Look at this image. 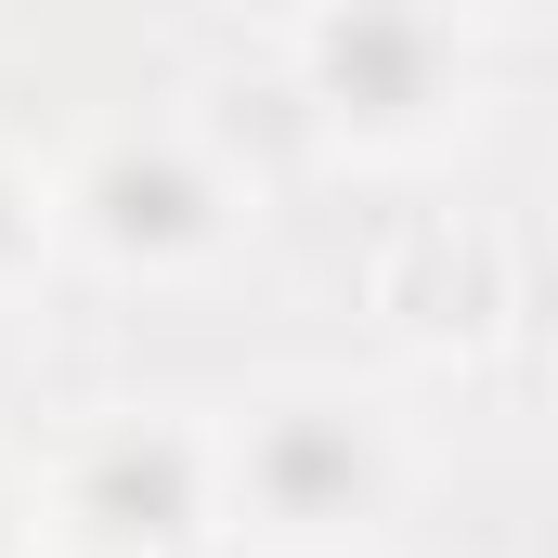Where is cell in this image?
Listing matches in <instances>:
<instances>
[{"instance_id":"obj_4","label":"cell","mask_w":558,"mask_h":558,"mask_svg":"<svg viewBox=\"0 0 558 558\" xmlns=\"http://www.w3.org/2000/svg\"><path fill=\"white\" fill-rule=\"evenodd\" d=\"M13 208H26V195H13V182H0V260H13V247H26V221H13Z\"/></svg>"},{"instance_id":"obj_3","label":"cell","mask_w":558,"mask_h":558,"mask_svg":"<svg viewBox=\"0 0 558 558\" xmlns=\"http://www.w3.org/2000/svg\"><path fill=\"white\" fill-rule=\"evenodd\" d=\"M92 221H105L118 247H182V234H208V182H195L182 156L118 143V156L92 169Z\"/></svg>"},{"instance_id":"obj_1","label":"cell","mask_w":558,"mask_h":558,"mask_svg":"<svg viewBox=\"0 0 558 558\" xmlns=\"http://www.w3.org/2000/svg\"><path fill=\"white\" fill-rule=\"evenodd\" d=\"M195 520H208V468H195L182 428H118V441H92V468H78V533H92V546H182Z\"/></svg>"},{"instance_id":"obj_2","label":"cell","mask_w":558,"mask_h":558,"mask_svg":"<svg viewBox=\"0 0 558 558\" xmlns=\"http://www.w3.org/2000/svg\"><path fill=\"white\" fill-rule=\"evenodd\" d=\"M247 494L274 507V520H351L364 494H377V454H364V428L325 416V403H299L247 441Z\"/></svg>"}]
</instances>
